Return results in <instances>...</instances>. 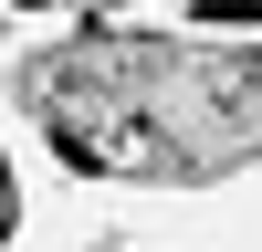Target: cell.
<instances>
[{"label": "cell", "mask_w": 262, "mask_h": 252, "mask_svg": "<svg viewBox=\"0 0 262 252\" xmlns=\"http://www.w3.org/2000/svg\"><path fill=\"white\" fill-rule=\"evenodd\" d=\"M0 242H11V168H0Z\"/></svg>", "instance_id": "cell-2"}, {"label": "cell", "mask_w": 262, "mask_h": 252, "mask_svg": "<svg viewBox=\"0 0 262 252\" xmlns=\"http://www.w3.org/2000/svg\"><path fill=\"white\" fill-rule=\"evenodd\" d=\"M84 11H105V0H84Z\"/></svg>", "instance_id": "cell-3"}, {"label": "cell", "mask_w": 262, "mask_h": 252, "mask_svg": "<svg viewBox=\"0 0 262 252\" xmlns=\"http://www.w3.org/2000/svg\"><path fill=\"white\" fill-rule=\"evenodd\" d=\"M53 158L95 179L147 189H210L262 158V53L242 42H189V32H74L32 53L21 74Z\"/></svg>", "instance_id": "cell-1"}]
</instances>
